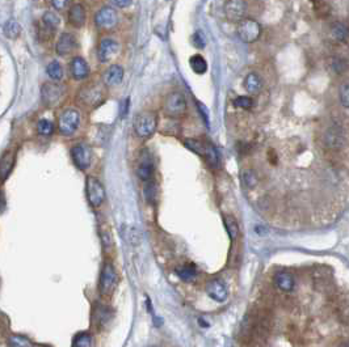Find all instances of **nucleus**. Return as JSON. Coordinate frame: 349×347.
Wrapping results in <instances>:
<instances>
[{"label":"nucleus","instance_id":"obj_1","mask_svg":"<svg viewBox=\"0 0 349 347\" xmlns=\"http://www.w3.org/2000/svg\"><path fill=\"white\" fill-rule=\"evenodd\" d=\"M134 131L140 139H148L154 135L157 127L156 114L152 112L138 113L133 119Z\"/></svg>","mask_w":349,"mask_h":347},{"label":"nucleus","instance_id":"obj_2","mask_svg":"<svg viewBox=\"0 0 349 347\" xmlns=\"http://www.w3.org/2000/svg\"><path fill=\"white\" fill-rule=\"evenodd\" d=\"M163 110L171 118H179V117L184 116L187 112V100H185L184 93L178 92V91L168 93L163 102Z\"/></svg>","mask_w":349,"mask_h":347},{"label":"nucleus","instance_id":"obj_3","mask_svg":"<svg viewBox=\"0 0 349 347\" xmlns=\"http://www.w3.org/2000/svg\"><path fill=\"white\" fill-rule=\"evenodd\" d=\"M104 96H105V91H104L103 85L92 83V84L84 85L79 91L78 97L79 101L82 102V105L95 108V106L100 105L103 102Z\"/></svg>","mask_w":349,"mask_h":347},{"label":"nucleus","instance_id":"obj_4","mask_svg":"<svg viewBox=\"0 0 349 347\" xmlns=\"http://www.w3.org/2000/svg\"><path fill=\"white\" fill-rule=\"evenodd\" d=\"M80 125V114L75 109H66L58 119V130L61 135L71 136L76 133Z\"/></svg>","mask_w":349,"mask_h":347},{"label":"nucleus","instance_id":"obj_5","mask_svg":"<svg viewBox=\"0 0 349 347\" xmlns=\"http://www.w3.org/2000/svg\"><path fill=\"white\" fill-rule=\"evenodd\" d=\"M236 33L243 42L252 44V42L257 41V38L260 37L261 25L257 21L252 20V19H246L244 17L243 20L238 23Z\"/></svg>","mask_w":349,"mask_h":347},{"label":"nucleus","instance_id":"obj_6","mask_svg":"<svg viewBox=\"0 0 349 347\" xmlns=\"http://www.w3.org/2000/svg\"><path fill=\"white\" fill-rule=\"evenodd\" d=\"M59 24H61V20H59V16L55 12H53V11L45 12V15L42 16L41 25L38 27V37H40V40L44 42L50 41L54 37Z\"/></svg>","mask_w":349,"mask_h":347},{"label":"nucleus","instance_id":"obj_7","mask_svg":"<svg viewBox=\"0 0 349 347\" xmlns=\"http://www.w3.org/2000/svg\"><path fill=\"white\" fill-rule=\"evenodd\" d=\"M86 193L89 204L93 207H99L105 201V189L97 178L88 176L86 180Z\"/></svg>","mask_w":349,"mask_h":347},{"label":"nucleus","instance_id":"obj_8","mask_svg":"<svg viewBox=\"0 0 349 347\" xmlns=\"http://www.w3.org/2000/svg\"><path fill=\"white\" fill-rule=\"evenodd\" d=\"M95 24L99 29L110 31L118 24V15L112 7H104L95 15Z\"/></svg>","mask_w":349,"mask_h":347},{"label":"nucleus","instance_id":"obj_9","mask_svg":"<svg viewBox=\"0 0 349 347\" xmlns=\"http://www.w3.org/2000/svg\"><path fill=\"white\" fill-rule=\"evenodd\" d=\"M71 157L74 164L79 169L86 170L91 165L92 152H91V148L87 144L79 143L71 148Z\"/></svg>","mask_w":349,"mask_h":347},{"label":"nucleus","instance_id":"obj_10","mask_svg":"<svg viewBox=\"0 0 349 347\" xmlns=\"http://www.w3.org/2000/svg\"><path fill=\"white\" fill-rule=\"evenodd\" d=\"M247 12L246 0H227L225 4V16L231 23H239Z\"/></svg>","mask_w":349,"mask_h":347},{"label":"nucleus","instance_id":"obj_11","mask_svg":"<svg viewBox=\"0 0 349 347\" xmlns=\"http://www.w3.org/2000/svg\"><path fill=\"white\" fill-rule=\"evenodd\" d=\"M117 284V274L110 263H105L100 276V292L103 295H110Z\"/></svg>","mask_w":349,"mask_h":347},{"label":"nucleus","instance_id":"obj_12","mask_svg":"<svg viewBox=\"0 0 349 347\" xmlns=\"http://www.w3.org/2000/svg\"><path fill=\"white\" fill-rule=\"evenodd\" d=\"M41 93L45 105L53 106L57 105L61 101L63 95H65V91L57 83H46V84L42 85Z\"/></svg>","mask_w":349,"mask_h":347},{"label":"nucleus","instance_id":"obj_13","mask_svg":"<svg viewBox=\"0 0 349 347\" xmlns=\"http://www.w3.org/2000/svg\"><path fill=\"white\" fill-rule=\"evenodd\" d=\"M120 53V44L113 38H104L99 45V59L101 63H108Z\"/></svg>","mask_w":349,"mask_h":347},{"label":"nucleus","instance_id":"obj_14","mask_svg":"<svg viewBox=\"0 0 349 347\" xmlns=\"http://www.w3.org/2000/svg\"><path fill=\"white\" fill-rule=\"evenodd\" d=\"M137 174L138 177L144 182L150 181L152 178V174H154V164L151 160L150 153L146 150L142 151V153H140L139 163H138L137 167Z\"/></svg>","mask_w":349,"mask_h":347},{"label":"nucleus","instance_id":"obj_15","mask_svg":"<svg viewBox=\"0 0 349 347\" xmlns=\"http://www.w3.org/2000/svg\"><path fill=\"white\" fill-rule=\"evenodd\" d=\"M206 293L212 297L213 300H216L218 303H223L227 299V288L226 284L221 279H213L206 284Z\"/></svg>","mask_w":349,"mask_h":347},{"label":"nucleus","instance_id":"obj_16","mask_svg":"<svg viewBox=\"0 0 349 347\" xmlns=\"http://www.w3.org/2000/svg\"><path fill=\"white\" fill-rule=\"evenodd\" d=\"M324 143L331 150H341L345 144V136L339 127H331L325 133Z\"/></svg>","mask_w":349,"mask_h":347},{"label":"nucleus","instance_id":"obj_17","mask_svg":"<svg viewBox=\"0 0 349 347\" xmlns=\"http://www.w3.org/2000/svg\"><path fill=\"white\" fill-rule=\"evenodd\" d=\"M76 49V38L74 34L71 33H62L58 38V42H57V46H55V50H57V54L61 55V57H65V55L71 54L72 51Z\"/></svg>","mask_w":349,"mask_h":347},{"label":"nucleus","instance_id":"obj_18","mask_svg":"<svg viewBox=\"0 0 349 347\" xmlns=\"http://www.w3.org/2000/svg\"><path fill=\"white\" fill-rule=\"evenodd\" d=\"M70 72L75 80H84L89 75V66L82 57H75L70 63Z\"/></svg>","mask_w":349,"mask_h":347},{"label":"nucleus","instance_id":"obj_19","mask_svg":"<svg viewBox=\"0 0 349 347\" xmlns=\"http://www.w3.org/2000/svg\"><path fill=\"white\" fill-rule=\"evenodd\" d=\"M87 14L86 10L82 4H72L71 8L69 10V23L74 28H82L86 24Z\"/></svg>","mask_w":349,"mask_h":347},{"label":"nucleus","instance_id":"obj_20","mask_svg":"<svg viewBox=\"0 0 349 347\" xmlns=\"http://www.w3.org/2000/svg\"><path fill=\"white\" fill-rule=\"evenodd\" d=\"M123 79V70L121 66L118 65H112L110 67H108L104 72L103 80L106 85L109 87H116V85L120 84Z\"/></svg>","mask_w":349,"mask_h":347},{"label":"nucleus","instance_id":"obj_21","mask_svg":"<svg viewBox=\"0 0 349 347\" xmlns=\"http://www.w3.org/2000/svg\"><path fill=\"white\" fill-rule=\"evenodd\" d=\"M264 87V82L261 76L257 72H250L244 79V88L251 95H257L261 92Z\"/></svg>","mask_w":349,"mask_h":347},{"label":"nucleus","instance_id":"obj_22","mask_svg":"<svg viewBox=\"0 0 349 347\" xmlns=\"http://www.w3.org/2000/svg\"><path fill=\"white\" fill-rule=\"evenodd\" d=\"M15 152L7 151L0 159V181H6L10 177L11 172L14 169Z\"/></svg>","mask_w":349,"mask_h":347},{"label":"nucleus","instance_id":"obj_23","mask_svg":"<svg viewBox=\"0 0 349 347\" xmlns=\"http://www.w3.org/2000/svg\"><path fill=\"white\" fill-rule=\"evenodd\" d=\"M274 283H276V286L281 291H285V292H289V291L294 288V279L288 272H280V274H277L276 278H274Z\"/></svg>","mask_w":349,"mask_h":347},{"label":"nucleus","instance_id":"obj_24","mask_svg":"<svg viewBox=\"0 0 349 347\" xmlns=\"http://www.w3.org/2000/svg\"><path fill=\"white\" fill-rule=\"evenodd\" d=\"M331 36L335 41L346 44L348 42V28L342 23H333L331 25Z\"/></svg>","mask_w":349,"mask_h":347},{"label":"nucleus","instance_id":"obj_25","mask_svg":"<svg viewBox=\"0 0 349 347\" xmlns=\"http://www.w3.org/2000/svg\"><path fill=\"white\" fill-rule=\"evenodd\" d=\"M176 274L179 275L180 279H183L184 282H193L197 276V272L196 269L191 265H183L176 267Z\"/></svg>","mask_w":349,"mask_h":347},{"label":"nucleus","instance_id":"obj_26","mask_svg":"<svg viewBox=\"0 0 349 347\" xmlns=\"http://www.w3.org/2000/svg\"><path fill=\"white\" fill-rule=\"evenodd\" d=\"M3 33L4 36L10 40H16L19 38V36L21 34V27L18 21L10 20L7 21L3 27Z\"/></svg>","mask_w":349,"mask_h":347},{"label":"nucleus","instance_id":"obj_27","mask_svg":"<svg viewBox=\"0 0 349 347\" xmlns=\"http://www.w3.org/2000/svg\"><path fill=\"white\" fill-rule=\"evenodd\" d=\"M314 4V11L319 19H328L332 14V10L329 4L325 0H312Z\"/></svg>","mask_w":349,"mask_h":347},{"label":"nucleus","instance_id":"obj_28","mask_svg":"<svg viewBox=\"0 0 349 347\" xmlns=\"http://www.w3.org/2000/svg\"><path fill=\"white\" fill-rule=\"evenodd\" d=\"M189 65H191V68H192L193 71L196 74H199V75L205 74L206 70H208V63H206L205 58L200 54L193 55L192 58H191V62H189Z\"/></svg>","mask_w":349,"mask_h":347},{"label":"nucleus","instance_id":"obj_29","mask_svg":"<svg viewBox=\"0 0 349 347\" xmlns=\"http://www.w3.org/2000/svg\"><path fill=\"white\" fill-rule=\"evenodd\" d=\"M204 157H205L206 163L209 164L213 169H217V168H218L219 165L218 152H217V150L212 146V144H206L205 146V153H204Z\"/></svg>","mask_w":349,"mask_h":347},{"label":"nucleus","instance_id":"obj_30","mask_svg":"<svg viewBox=\"0 0 349 347\" xmlns=\"http://www.w3.org/2000/svg\"><path fill=\"white\" fill-rule=\"evenodd\" d=\"M223 220H225V227H226L227 233H229L230 238L234 241V240L238 237V235H239V225H238V221H236V219L234 218V216H231V215H226Z\"/></svg>","mask_w":349,"mask_h":347},{"label":"nucleus","instance_id":"obj_31","mask_svg":"<svg viewBox=\"0 0 349 347\" xmlns=\"http://www.w3.org/2000/svg\"><path fill=\"white\" fill-rule=\"evenodd\" d=\"M46 72H48L49 78L54 80V82H59L63 78V68H62L61 63L57 61L50 62L46 67Z\"/></svg>","mask_w":349,"mask_h":347},{"label":"nucleus","instance_id":"obj_32","mask_svg":"<svg viewBox=\"0 0 349 347\" xmlns=\"http://www.w3.org/2000/svg\"><path fill=\"white\" fill-rule=\"evenodd\" d=\"M240 178H242V184L247 189H253L257 185V176L252 169H244L240 174Z\"/></svg>","mask_w":349,"mask_h":347},{"label":"nucleus","instance_id":"obj_33","mask_svg":"<svg viewBox=\"0 0 349 347\" xmlns=\"http://www.w3.org/2000/svg\"><path fill=\"white\" fill-rule=\"evenodd\" d=\"M8 344L10 347H33L31 339L20 334H12L8 337Z\"/></svg>","mask_w":349,"mask_h":347},{"label":"nucleus","instance_id":"obj_34","mask_svg":"<svg viewBox=\"0 0 349 347\" xmlns=\"http://www.w3.org/2000/svg\"><path fill=\"white\" fill-rule=\"evenodd\" d=\"M71 347H92V335L89 333H79L72 340Z\"/></svg>","mask_w":349,"mask_h":347},{"label":"nucleus","instance_id":"obj_35","mask_svg":"<svg viewBox=\"0 0 349 347\" xmlns=\"http://www.w3.org/2000/svg\"><path fill=\"white\" fill-rule=\"evenodd\" d=\"M37 131L42 136H50L54 133V125L49 119H40L37 123Z\"/></svg>","mask_w":349,"mask_h":347},{"label":"nucleus","instance_id":"obj_36","mask_svg":"<svg viewBox=\"0 0 349 347\" xmlns=\"http://www.w3.org/2000/svg\"><path fill=\"white\" fill-rule=\"evenodd\" d=\"M185 146L188 147L189 150L193 151L195 153L200 155V156L204 157V153H205V143H202L197 139H185Z\"/></svg>","mask_w":349,"mask_h":347},{"label":"nucleus","instance_id":"obj_37","mask_svg":"<svg viewBox=\"0 0 349 347\" xmlns=\"http://www.w3.org/2000/svg\"><path fill=\"white\" fill-rule=\"evenodd\" d=\"M144 197H146L148 203H152V202H155V199H156V185L152 182V180L146 182V186H144Z\"/></svg>","mask_w":349,"mask_h":347},{"label":"nucleus","instance_id":"obj_38","mask_svg":"<svg viewBox=\"0 0 349 347\" xmlns=\"http://www.w3.org/2000/svg\"><path fill=\"white\" fill-rule=\"evenodd\" d=\"M234 104L240 109H251L253 106V100L251 97H247V96H239V97H236Z\"/></svg>","mask_w":349,"mask_h":347},{"label":"nucleus","instance_id":"obj_39","mask_svg":"<svg viewBox=\"0 0 349 347\" xmlns=\"http://www.w3.org/2000/svg\"><path fill=\"white\" fill-rule=\"evenodd\" d=\"M95 318H96V320L99 321V325H104V323L108 322V321L110 320L109 310L105 309V308H101V306H100L99 309H97L96 314H95Z\"/></svg>","mask_w":349,"mask_h":347},{"label":"nucleus","instance_id":"obj_40","mask_svg":"<svg viewBox=\"0 0 349 347\" xmlns=\"http://www.w3.org/2000/svg\"><path fill=\"white\" fill-rule=\"evenodd\" d=\"M340 101H341L344 108L349 106V85L348 83H344L340 88Z\"/></svg>","mask_w":349,"mask_h":347},{"label":"nucleus","instance_id":"obj_41","mask_svg":"<svg viewBox=\"0 0 349 347\" xmlns=\"http://www.w3.org/2000/svg\"><path fill=\"white\" fill-rule=\"evenodd\" d=\"M193 45H195L197 49L205 48V37L202 36L201 32H197V33L193 36Z\"/></svg>","mask_w":349,"mask_h":347},{"label":"nucleus","instance_id":"obj_42","mask_svg":"<svg viewBox=\"0 0 349 347\" xmlns=\"http://www.w3.org/2000/svg\"><path fill=\"white\" fill-rule=\"evenodd\" d=\"M50 3H52V6H53V7H54V10L62 11V10H65V8L67 7V4H69V0H50Z\"/></svg>","mask_w":349,"mask_h":347},{"label":"nucleus","instance_id":"obj_43","mask_svg":"<svg viewBox=\"0 0 349 347\" xmlns=\"http://www.w3.org/2000/svg\"><path fill=\"white\" fill-rule=\"evenodd\" d=\"M109 2L117 8H127L133 0H109Z\"/></svg>","mask_w":349,"mask_h":347},{"label":"nucleus","instance_id":"obj_44","mask_svg":"<svg viewBox=\"0 0 349 347\" xmlns=\"http://www.w3.org/2000/svg\"><path fill=\"white\" fill-rule=\"evenodd\" d=\"M130 241L133 245H138L140 241V235L139 232L137 231V228H131L130 231Z\"/></svg>","mask_w":349,"mask_h":347},{"label":"nucleus","instance_id":"obj_45","mask_svg":"<svg viewBox=\"0 0 349 347\" xmlns=\"http://www.w3.org/2000/svg\"><path fill=\"white\" fill-rule=\"evenodd\" d=\"M101 237H103L104 245H105V246H110V245H112V238H110L109 232H105V231L101 232Z\"/></svg>","mask_w":349,"mask_h":347},{"label":"nucleus","instance_id":"obj_46","mask_svg":"<svg viewBox=\"0 0 349 347\" xmlns=\"http://www.w3.org/2000/svg\"><path fill=\"white\" fill-rule=\"evenodd\" d=\"M6 210V195L2 190H0V214Z\"/></svg>","mask_w":349,"mask_h":347}]
</instances>
